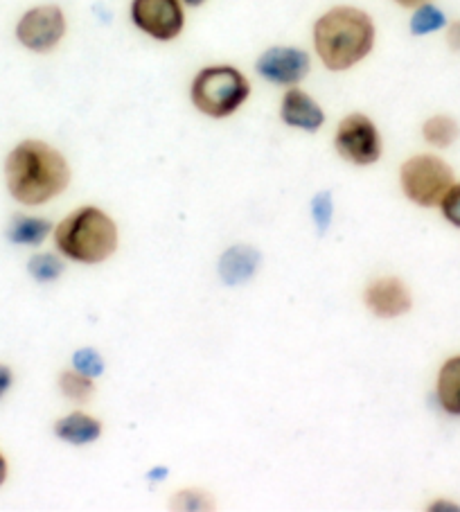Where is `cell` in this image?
I'll return each mask as SVG.
<instances>
[{
  "label": "cell",
  "instance_id": "18",
  "mask_svg": "<svg viewBox=\"0 0 460 512\" xmlns=\"http://www.w3.org/2000/svg\"><path fill=\"white\" fill-rule=\"evenodd\" d=\"M447 25L445 14L438 10L433 3H424L420 7H415V12L411 16V32L415 37H424V34L438 32Z\"/></svg>",
  "mask_w": 460,
  "mask_h": 512
},
{
  "label": "cell",
  "instance_id": "20",
  "mask_svg": "<svg viewBox=\"0 0 460 512\" xmlns=\"http://www.w3.org/2000/svg\"><path fill=\"white\" fill-rule=\"evenodd\" d=\"M73 366L79 373H84L88 377H100L104 373V359L100 357V352L95 348H82L75 352L73 357Z\"/></svg>",
  "mask_w": 460,
  "mask_h": 512
},
{
  "label": "cell",
  "instance_id": "7",
  "mask_svg": "<svg viewBox=\"0 0 460 512\" xmlns=\"http://www.w3.org/2000/svg\"><path fill=\"white\" fill-rule=\"evenodd\" d=\"M66 37V14L59 5H39L16 23V39L32 52L55 50Z\"/></svg>",
  "mask_w": 460,
  "mask_h": 512
},
{
  "label": "cell",
  "instance_id": "19",
  "mask_svg": "<svg viewBox=\"0 0 460 512\" xmlns=\"http://www.w3.org/2000/svg\"><path fill=\"white\" fill-rule=\"evenodd\" d=\"M30 276L37 282H55L64 273V262L52 253H37L28 264Z\"/></svg>",
  "mask_w": 460,
  "mask_h": 512
},
{
  "label": "cell",
  "instance_id": "12",
  "mask_svg": "<svg viewBox=\"0 0 460 512\" xmlns=\"http://www.w3.org/2000/svg\"><path fill=\"white\" fill-rule=\"evenodd\" d=\"M260 260V251L251 249V246H233V249H228L221 255L219 276L226 285H242V282L255 276V271L260 267Z\"/></svg>",
  "mask_w": 460,
  "mask_h": 512
},
{
  "label": "cell",
  "instance_id": "17",
  "mask_svg": "<svg viewBox=\"0 0 460 512\" xmlns=\"http://www.w3.org/2000/svg\"><path fill=\"white\" fill-rule=\"evenodd\" d=\"M59 388L68 400H73L77 404L88 402L95 393L93 377L79 373V370H64V373L59 375Z\"/></svg>",
  "mask_w": 460,
  "mask_h": 512
},
{
  "label": "cell",
  "instance_id": "2",
  "mask_svg": "<svg viewBox=\"0 0 460 512\" xmlns=\"http://www.w3.org/2000/svg\"><path fill=\"white\" fill-rule=\"evenodd\" d=\"M314 48L327 70L343 73L373 52L375 23L359 7H332L314 23Z\"/></svg>",
  "mask_w": 460,
  "mask_h": 512
},
{
  "label": "cell",
  "instance_id": "22",
  "mask_svg": "<svg viewBox=\"0 0 460 512\" xmlns=\"http://www.w3.org/2000/svg\"><path fill=\"white\" fill-rule=\"evenodd\" d=\"M312 210H314V222L318 226V231L325 233V228L330 226L332 222V197L327 192L323 194H316V199L312 203Z\"/></svg>",
  "mask_w": 460,
  "mask_h": 512
},
{
  "label": "cell",
  "instance_id": "11",
  "mask_svg": "<svg viewBox=\"0 0 460 512\" xmlns=\"http://www.w3.org/2000/svg\"><path fill=\"white\" fill-rule=\"evenodd\" d=\"M280 118L287 127L303 129L314 134V131L325 125V111L321 109L312 95L305 93L303 88L291 86L280 102Z\"/></svg>",
  "mask_w": 460,
  "mask_h": 512
},
{
  "label": "cell",
  "instance_id": "25",
  "mask_svg": "<svg viewBox=\"0 0 460 512\" xmlns=\"http://www.w3.org/2000/svg\"><path fill=\"white\" fill-rule=\"evenodd\" d=\"M400 7H406V10H415V7H420L424 3H431V0H395Z\"/></svg>",
  "mask_w": 460,
  "mask_h": 512
},
{
  "label": "cell",
  "instance_id": "27",
  "mask_svg": "<svg viewBox=\"0 0 460 512\" xmlns=\"http://www.w3.org/2000/svg\"><path fill=\"white\" fill-rule=\"evenodd\" d=\"M185 5H190V7H201L203 3H206V0H183Z\"/></svg>",
  "mask_w": 460,
  "mask_h": 512
},
{
  "label": "cell",
  "instance_id": "23",
  "mask_svg": "<svg viewBox=\"0 0 460 512\" xmlns=\"http://www.w3.org/2000/svg\"><path fill=\"white\" fill-rule=\"evenodd\" d=\"M14 382V375H12V368L0 364V397H3L7 391H10V386Z\"/></svg>",
  "mask_w": 460,
  "mask_h": 512
},
{
  "label": "cell",
  "instance_id": "24",
  "mask_svg": "<svg viewBox=\"0 0 460 512\" xmlns=\"http://www.w3.org/2000/svg\"><path fill=\"white\" fill-rule=\"evenodd\" d=\"M447 43H449L451 50L460 52V21H454L447 28Z\"/></svg>",
  "mask_w": 460,
  "mask_h": 512
},
{
  "label": "cell",
  "instance_id": "4",
  "mask_svg": "<svg viewBox=\"0 0 460 512\" xmlns=\"http://www.w3.org/2000/svg\"><path fill=\"white\" fill-rule=\"evenodd\" d=\"M251 84L235 66H206L192 79V104L208 118H228L249 100Z\"/></svg>",
  "mask_w": 460,
  "mask_h": 512
},
{
  "label": "cell",
  "instance_id": "6",
  "mask_svg": "<svg viewBox=\"0 0 460 512\" xmlns=\"http://www.w3.org/2000/svg\"><path fill=\"white\" fill-rule=\"evenodd\" d=\"M334 147L352 165H373L382 156V136L375 122L364 113H350L336 129Z\"/></svg>",
  "mask_w": 460,
  "mask_h": 512
},
{
  "label": "cell",
  "instance_id": "1",
  "mask_svg": "<svg viewBox=\"0 0 460 512\" xmlns=\"http://www.w3.org/2000/svg\"><path fill=\"white\" fill-rule=\"evenodd\" d=\"M5 183L23 206H43L70 183L66 156L43 140H23L5 161Z\"/></svg>",
  "mask_w": 460,
  "mask_h": 512
},
{
  "label": "cell",
  "instance_id": "26",
  "mask_svg": "<svg viewBox=\"0 0 460 512\" xmlns=\"http://www.w3.org/2000/svg\"><path fill=\"white\" fill-rule=\"evenodd\" d=\"M5 479H7V461H5V456L0 454V485L5 483Z\"/></svg>",
  "mask_w": 460,
  "mask_h": 512
},
{
  "label": "cell",
  "instance_id": "15",
  "mask_svg": "<svg viewBox=\"0 0 460 512\" xmlns=\"http://www.w3.org/2000/svg\"><path fill=\"white\" fill-rule=\"evenodd\" d=\"M50 231H52V224L48 222V219L16 215L12 219L10 228H7V237H10V242H14V244L39 246L50 235Z\"/></svg>",
  "mask_w": 460,
  "mask_h": 512
},
{
  "label": "cell",
  "instance_id": "14",
  "mask_svg": "<svg viewBox=\"0 0 460 512\" xmlns=\"http://www.w3.org/2000/svg\"><path fill=\"white\" fill-rule=\"evenodd\" d=\"M436 395L449 416H460V355L447 359L438 373Z\"/></svg>",
  "mask_w": 460,
  "mask_h": 512
},
{
  "label": "cell",
  "instance_id": "13",
  "mask_svg": "<svg viewBox=\"0 0 460 512\" xmlns=\"http://www.w3.org/2000/svg\"><path fill=\"white\" fill-rule=\"evenodd\" d=\"M55 434L68 445H91L102 436V422L88 416V413L77 411L57 420Z\"/></svg>",
  "mask_w": 460,
  "mask_h": 512
},
{
  "label": "cell",
  "instance_id": "5",
  "mask_svg": "<svg viewBox=\"0 0 460 512\" xmlns=\"http://www.w3.org/2000/svg\"><path fill=\"white\" fill-rule=\"evenodd\" d=\"M400 183L406 197L422 208H436L454 185V172L438 156L418 154L400 170Z\"/></svg>",
  "mask_w": 460,
  "mask_h": 512
},
{
  "label": "cell",
  "instance_id": "9",
  "mask_svg": "<svg viewBox=\"0 0 460 512\" xmlns=\"http://www.w3.org/2000/svg\"><path fill=\"white\" fill-rule=\"evenodd\" d=\"M309 68H312V59H309L307 52L291 46L264 50L258 64H255V70L262 79L278 86H296L298 82H303L309 75Z\"/></svg>",
  "mask_w": 460,
  "mask_h": 512
},
{
  "label": "cell",
  "instance_id": "8",
  "mask_svg": "<svg viewBox=\"0 0 460 512\" xmlns=\"http://www.w3.org/2000/svg\"><path fill=\"white\" fill-rule=\"evenodd\" d=\"M131 21L154 41H172L185 25L181 0H131Z\"/></svg>",
  "mask_w": 460,
  "mask_h": 512
},
{
  "label": "cell",
  "instance_id": "16",
  "mask_svg": "<svg viewBox=\"0 0 460 512\" xmlns=\"http://www.w3.org/2000/svg\"><path fill=\"white\" fill-rule=\"evenodd\" d=\"M422 136L429 145L445 149V147L456 143L460 136V127H458V122L449 116H431L422 125Z\"/></svg>",
  "mask_w": 460,
  "mask_h": 512
},
{
  "label": "cell",
  "instance_id": "10",
  "mask_svg": "<svg viewBox=\"0 0 460 512\" xmlns=\"http://www.w3.org/2000/svg\"><path fill=\"white\" fill-rule=\"evenodd\" d=\"M364 303L377 319H397L411 310L413 298L400 278L384 276L366 287Z\"/></svg>",
  "mask_w": 460,
  "mask_h": 512
},
{
  "label": "cell",
  "instance_id": "21",
  "mask_svg": "<svg viewBox=\"0 0 460 512\" xmlns=\"http://www.w3.org/2000/svg\"><path fill=\"white\" fill-rule=\"evenodd\" d=\"M440 208H442V215H445L447 222L460 228V183L451 185L445 194V199H442V203H440Z\"/></svg>",
  "mask_w": 460,
  "mask_h": 512
},
{
  "label": "cell",
  "instance_id": "3",
  "mask_svg": "<svg viewBox=\"0 0 460 512\" xmlns=\"http://www.w3.org/2000/svg\"><path fill=\"white\" fill-rule=\"evenodd\" d=\"M55 244L70 260L100 264L118 249V226L104 210L84 206L55 228Z\"/></svg>",
  "mask_w": 460,
  "mask_h": 512
}]
</instances>
